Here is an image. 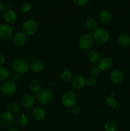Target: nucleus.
<instances>
[{
  "mask_svg": "<svg viewBox=\"0 0 130 131\" xmlns=\"http://www.w3.org/2000/svg\"><path fill=\"white\" fill-rule=\"evenodd\" d=\"M11 69L17 74H24L29 70V63L24 59H15L11 63Z\"/></svg>",
  "mask_w": 130,
  "mask_h": 131,
  "instance_id": "nucleus-1",
  "label": "nucleus"
},
{
  "mask_svg": "<svg viewBox=\"0 0 130 131\" xmlns=\"http://www.w3.org/2000/svg\"><path fill=\"white\" fill-rule=\"evenodd\" d=\"M36 99L41 104H48L52 101L54 99V93L50 89L40 90L36 95Z\"/></svg>",
  "mask_w": 130,
  "mask_h": 131,
  "instance_id": "nucleus-2",
  "label": "nucleus"
},
{
  "mask_svg": "<svg viewBox=\"0 0 130 131\" xmlns=\"http://www.w3.org/2000/svg\"><path fill=\"white\" fill-rule=\"evenodd\" d=\"M93 38L94 41L98 43H107L110 38V35L108 31L104 28H97L93 31Z\"/></svg>",
  "mask_w": 130,
  "mask_h": 131,
  "instance_id": "nucleus-3",
  "label": "nucleus"
},
{
  "mask_svg": "<svg viewBox=\"0 0 130 131\" xmlns=\"http://www.w3.org/2000/svg\"><path fill=\"white\" fill-rule=\"evenodd\" d=\"M38 24L33 19H27L23 23L22 31L25 35L33 36L38 31Z\"/></svg>",
  "mask_w": 130,
  "mask_h": 131,
  "instance_id": "nucleus-4",
  "label": "nucleus"
},
{
  "mask_svg": "<svg viewBox=\"0 0 130 131\" xmlns=\"http://www.w3.org/2000/svg\"><path fill=\"white\" fill-rule=\"evenodd\" d=\"M76 95L74 92L68 90L64 93L61 97V102L62 105L66 107H71L76 104Z\"/></svg>",
  "mask_w": 130,
  "mask_h": 131,
  "instance_id": "nucleus-5",
  "label": "nucleus"
},
{
  "mask_svg": "<svg viewBox=\"0 0 130 131\" xmlns=\"http://www.w3.org/2000/svg\"><path fill=\"white\" fill-rule=\"evenodd\" d=\"M94 40L89 34H84L80 38L79 46L82 50H89L93 47Z\"/></svg>",
  "mask_w": 130,
  "mask_h": 131,
  "instance_id": "nucleus-6",
  "label": "nucleus"
},
{
  "mask_svg": "<svg viewBox=\"0 0 130 131\" xmlns=\"http://www.w3.org/2000/svg\"><path fill=\"white\" fill-rule=\"evenodd\" d=\"M1 92L5 95H11L17 91V84L15 82L6 81L4 82L1 87Z\"/></svg>",
  "mask_w": 130,
  "mask_h": 131,
  "instance_id": "nucleus-7",
  "label": "nucleus"
},
{
  "mask_svg": "<svg viewBox=\"0 0 130 131\" xmlns=\"http://www.w3.org/2000/svg\"><path fill=\"white\" fill-rule=\"evenodd\" d=\"M14 122V116L11 113L5 112L0 115V126L7 128L11 126Z\"/></svg>",
  "mask_w": 130,
  "mask_h": 131,
  "instance_id": "nucleus-8",
  "label": "nucleus"
},
{
  "mask_svg": "<svg viewBox=\"0 0 130 131\" xmlns=\"http://www.w3.org/2000/svg\"><path fill=\"white\" fill-rule=\"evenodd\" d=\"M113 62L110 58L103 57L99 59L98 62L97 63V66L101 70L107 71L110 70L112 67Z\"/></svg>",
  "mask_w": 130,
  "mask_h": 131,
  "instance_id": "nucleus-9",
  "label": "nucleus"
},
{
  "mask_svg": "<svg viewBox=\"0 0 130 131\" xmlns=\"http://www.w3.org/2000/svg\"><path fill=\"white\" fill-rule=\"evenodd\" d=\"M3 17L8 24H14L17 20V15L16 13L11 9L5 10L3 13Z\"/></svg>",
  "mask_w": 130,
  "mask_h": 131,
  "instance_id": "nucleus-10",
  "label": "nucleus"
},
{
  "mask_svg": "<svg viewBox=\"0 0 130 131\" xmlns=\"http://www.w3.org/2000/svg\"><path fill=\"white\" fill-rule=\"evenodd\" d=\"M14 31L10 26L6 24L0 25V38L3 39H8L13 35Z\"/></svg>",
  "mask_w": 130,
  "mask_h": 131,
  "instance_id": "nucleus-11",
  "label": "nucleus"
},
{
  "mask_svg": "<svg viewBox=\"0 0 130 131\" xmlns=\"http://www.w3.org/2000/svg\"><path fill=\"white\" fill-rule=\"evenodd\" d=\"M111 81L114 84H119L124 79L123 72L120 69H114L110 74Z\"/></svg>",
  "mask_w": 130,
  "mask_h": 131,
  "instance_id": "nucleus-12",
  "label": "nucleus"
},
{
  "mask_svg": "<svg viewBox=\"0 0 130 131\" xmlns=\"http://www.w3.org/2000/svg\"><path fill=\"white\" fill-rule=\"evenodd\" d=\"M22 105L25 108H31L35 104L36 98L33 95L27 94L24 95L22 99Z\"/></svg>",
  "mask_w": 130,
  "mask_h": 131,
  "instance_id": "nucleus-13",
  "label": "nucleus"
},
{
  "mask_svg": "<svg viewBox=\"0 0 130 131\" xmlns=\"http://www.w3.org/2000/svg\"><path fill=\"white\" fill-rule=\"evenodd\" d=\"M86 84V79L83 75H76L71 80V85L75 89H81Z\"/></svg>",
  "mask_w": 130,
  "mask_h": 131,
  "instance_id": "nucleus-14",
  "label": "nucleus"
},
{
  "mask_svg": "<svg viewBox=\"0 0 130 131\" xmlns=\"http://www.w3.org/2000/svg\"><path fill=\"white\" fill-rule=\"evenodd\" d=\"M29 68L33 72L40 73L43 70V64L40 60L34 59L29 63Z\"/></svg>",
  "mask_w": 130,
  "mask_h": 131,
  "instance_id": "nucleus-15",
  "label": "nucleus"
},
{
  "mask_svg": "<svg viewBox=\"0 0 130 131\" xmlns=\"http://www.w3.org/2000/svg\"><path fill=\"white\" fill-rule=\"evenodd\" d=\"M13 42L15 46L18 47H22L24 46L27 42V37L22 32H19L14 35Z\"/></svg>",
  "mask_w": 130,
  "mask_h": 131,
  "instance_id": "nucleus-16",
  "label": "nucleus"
},
{
  "mask_svg": "<svg viewBox=\"0 0 130 131\" xmlns=\"http://www.w3.org/2000/svg\"><path fill=\"white\" fill-rule=\"evenodd\" d=\"M14 122L19 127H24L28 124V118L23 113H17L14 116Z\"/></svg>",
  "mask_w": 130,
  "mask_h": 131,
  "instance_id": "nucleus-17",
  "label": "nucleus"
},
{
  "mask_svg": "<svg viewBox=\"0 0 130 131\" xmlns=\"http://www.w3.org/2000/svg\"><path fill=\"white\" fill-rule=\"evenodd\" d=\"M117 43L122 48H127L130 46V37L127 34H121L117 38Z\"/></svg>",
  "mask_w": 130,
  "mask_h": 131,
  "instance_id": "nucleus-18",
  "label": "nucleus"
},
{
  "mask_svg": "<svg viewBox=\"0 0 130 131\" xmlns=\"http://www.w3.org/2000/svg\"><path fill=\"white\" fill-rule=\"evenodd\" d=\"M99 19L101 23L104 24H108L112 20V14L107 10H103L99 13Z\"/></svg>",
  "mask_w": 130,
  "mask_h": 131,
  "instance_id": "nucleus-19",
  "label": "nucleus"
},
{
  "mask_svg": "<svg viewBox=\"0 0 130 131\" xmlns=\"http://www.w3.org/2000/svg\"><path fill=\"white\" fill-rule=\"evenodd\" d=\"M32 115L33 118L36 120H42L46 116V112L44 109L40 107H36L33 109Z\"/></svg>",
  "mask_w": 130,
  "mask_h": 131,
  "instance_id": "nucleus-20",
  "label": "nucleus"
},
{
  "mask_svg": "<svg viewBox=\"0 0 130 131\" xmlns=\"http://www.w3.org/2000/svg\"><path fill=\"white\" fill-rule=\"evenodd\" d=\"M88 60L92 63H96L100 59L99 54L96 50H90L87 54Z\"/></svg>",
  "mask_w": 130,
  "mask_h": 131,
  "instance_id": "nucleus-21",
  "label": "nucleus"
},
{
  "mask_svg": "<svg viewBox=\"0 0 130 131\" xmlns=\"http://www.w3.org/2000/svg\"><path fill=\"white\" fill-rule=\"evenodd\" d=\"M72 73L69 70H64L60 75V79L63 83H69L72 80Z\"/></svg>",
  "mask_w": 130,
  "mask_h": 131,
  "instance_id": "nucleus-22",
  "label": "nucleus"
},
{
  "mask_svg": "<svg viewBox=\"0 0 130 131\" xmlns=\"http://www.w3.org/2000/svg\"><path fill=\"white\" fill-rule=\"evenodd\" d=\"M41 84L40 83L37 79H33L30 81L29 84V88L33 93H37L40 90Z\"/></svg>",
  "mask_w": 130,
  "mask_h": 131,
  "instance_id": "nucleus-23",
  "label": "nucleus"
},
{
  "mask_svg": "<svg viewBox=\"0 0 130 131\" xmlns=\"http://www.w3.org/2000/svg\"><path fill=\"white\" fill-rule=\"evenodd\" d=\"M85 26L90 31H94L97 29L98 26V23H97L96 20L94 18L90 17L87 19L85 21Z\"/></svg>",
  "mask_w": 130,
  "mask_h": 131,
  "instance_id": "nucleus-24",
  "label": "nucleus"
},
{
  "mask_svg": "<svg viewBox=\"0 0 130 131\" xmlns=\"http://www.w3.org/2000/svg\"><path fill=\"white\" fill-rule=\"evenodd\" d=\"M117 129L118 125L114 120H109L105 124V131H117Z\"/></svg>",
  "mask_w": 130,
  "mask_h": 131,
  "instance_id": "nucleus-25",
  "label": "nucleus"
},
{
  "mask_svg": "<svg viewBox=\"0 0 130 131\" xmlns=\"http://www.w3.org/2000/svg\"><path fill=\"white\" fill-rule=\"evenodd\" d=\"M10 75V71L5 67H0V81H6Z\"/></svg>",
  "mask_w": 130,
  "mask_h": 131,
  "instance_id": "nucleus-26",
  "label": "nucleus"
},
{
  "mask_svg": "<svg viewBox=\"0 0 130 131\" xmlns=\"http://www.w3.org/2000/svg\"><path fill=\"white\" fill-rule=\"evenodd\" d=\"M105 104L110 108H115L117 106V102L115 99L112 96H109L105 100Z\"/></svg>",
  "mask_w": 130,
  "mask_h": 131,
  "instance_id": "nucleus-27",
  "label": "nucleus"
},
{
  "mask_svg": "<svg viewBox=\"0 0 130 131\" xmlns=\"http://www.w3.org/2000/svg\"><path fill=\"white\" fill-rule=\"evenodd\" d=\"M19 110V106L15 102H12L8 106L7 109H6V111L8 113H10L12 115L15 113H17V112Z\"/></svg>",
  "mask_w": 130,
  "mask_h": 131,
  "instance_id": "nucleus-28",
  "label": "nucleus"
},
{
  "mask_svg": "<svg viewBox=\"0 0 130 131\" xmlns=\"http://www.w3.org/2000/svg\"><path fill=\"white\" fill-rule=\"evenodd\" d=\"M97 84V79L96 78L93 76H90L86 79V84L89 87H94L95 86L96 84Z\"/></svg>",
  "mask_w": 130,
  "mask_h": 131,
  "instance_id": "nucleus-29",
  "label": "nucleus"
},
{
  "mask_svg": "<svg viewBox=\"0 0 130 131\" xmlns=\"http://www.w3.org/2000/svg\"><path fill=\"white\" fill-rule=\"evenodd\" d=\"M101 73V70L98 67H94L90 70V75L91 76L94 77V78H96Z\"/></svg>",
  "mask_w": 130,
  "mask_h": 131,
  "instance_id": "nucleus-30",
  "label": "nucleus"
},
{
  "mask_svg": "<svg viewBox=\"0 0 130 131\" xmlns=\"http://www.w3.org/2000/svg\"><path fill=\"white\" fill-rule=\"evenodd\" d=\"M80 107L79 106V105H74L72 107H71V109H70V111H71V113L73 114V115H78L79 113L80 112Z\"/></svg>",
  "mask_w": 130,
  "mask_h": 131,
  "instance_id": "nucleus-31",
  "label": "nucleus"
},
{
  "mask_svg": "<svg viewBox=\"0 0 130 131\" xmlns=\"http://www.w3.org/2000/svg\"><path fill=\"white\" fill-rule=\"evenodd\" d=\"M31 4L28 3H24L21 7L22 11V12L24 13L29 12L31 10Z\"/></svg>",
  "mask_w": 130,
  "mask_h": 131,
  "instance_id": "nucleus-32",
  "label": "nucleus"
},
{
  "mask_svg": "<svg viewBox=\"0 0 130 131\" xmlns=\"http://www.w3.org/2000/svg\"><path fill=\"white\" fill-rule=\"evenodd\" d=\"M89 0H73V3L79 6H84L88 3Z\"/></svg>",
  "mask_w": 130,
  "mask_h": 131,
  "instance_id": "nucleus-33",
  "label": "nucleus"
},
{
  "mask_svg": "<svg viewBox=\"0 0 130 131\" xmlns=\"http://www.w3.org/2000/svg\"><path fill=\"white\" fill-rule=\"evenodd\" d=\"M10 79H11V81H14L15 82V83L19 79L18 74H16V73H13V74H11V75H10Z\"/></svg>",
  "mask_w": 130,
  "mask_h": 131,
  "instance_id": "nucleus-34",
  "label": "nucleus"
},
{
  "mask_svg": "<svg viewBox=\"0 0 130 131\" xmlns=\"http://www.w3.org/2000/svg\"><path fill=\"white\" fill-rule=\"evenodd\" d=\"M6 62V57L2 54H0V65H3Z\"/></svg>",
  "mask_w": 130,
  "mask_h": 131,
  "instance_id": "nucleus-35",
  "label": "nucleus"
},
{
  "mask_svg": "<svg viewBox=\"0 0 130 131\" xmlns=\"http://www.w3.org/2000/svg\"><path fill=\"white\" fill-rule=\"evenodd\" d=\"M4 8H5V5H4V4L2 2L0 1V12H2L4 10Z\"/></svg>",
  "mask_w": 130,
  "mask_h": 131,
  "instance_id": "nucleus-36",
  "label": "nucleus"
},
{
  "mask_svg": "<svg viewBox=\"0 0 130 131\" xmlns=\"http://www.w3.org/2000/svg\"><path fill=\"white\" fill-rule=\"evenodd\" d=\"M9 131H19V130L17 129H10V130H9Z\"/></svg>",
  "mask_w": 130,
  "mask_h": 131,
  "instance_id": "nucleus-37",
  "label": "nucleus"
},
{
  "mask_svg": "<svg viewBox=\"0 0 130 131\" xmlns=\"http://www.w3.org/2000/svg\"><path fill=\"white\" fill-rule=\"evenodd\" d=\"M1 89H0V96H1Z\"/></svg>",
  "mask_w": 130,
  "mask_h": 131,
  "instance_id": "nucleus-38",
  "label": "nucleus"
},
{
  "mask_svg": "<svg viewBox=\"0 0 130 131\" xmlns=\"http://www.w3.org/2000/svg\"><path fill=\"white\" fill-rule=\"evenodd\" d=\"M115 1H121V0H115Z\"/></svg>",
  "mask_w": 130,
  "mask_h": 131,
  "instance_id": "nucleus-39",
  "label": "nucleus"
},
{
  "mask_svg": "<svg viewBox=\"0 0 130 131\" xmlns=\"http://www.w3.org/2000/svg\"><path fill=\"white\" fill-rule=\"evenodd\" d=\"M9 1H12V0H9Z\"/></svg>",
  "mask_w": 130,
  "mask_h": 131,
  "instance_id": "nucleus-40",
  "label": "nucleus"
}]
</instances>
